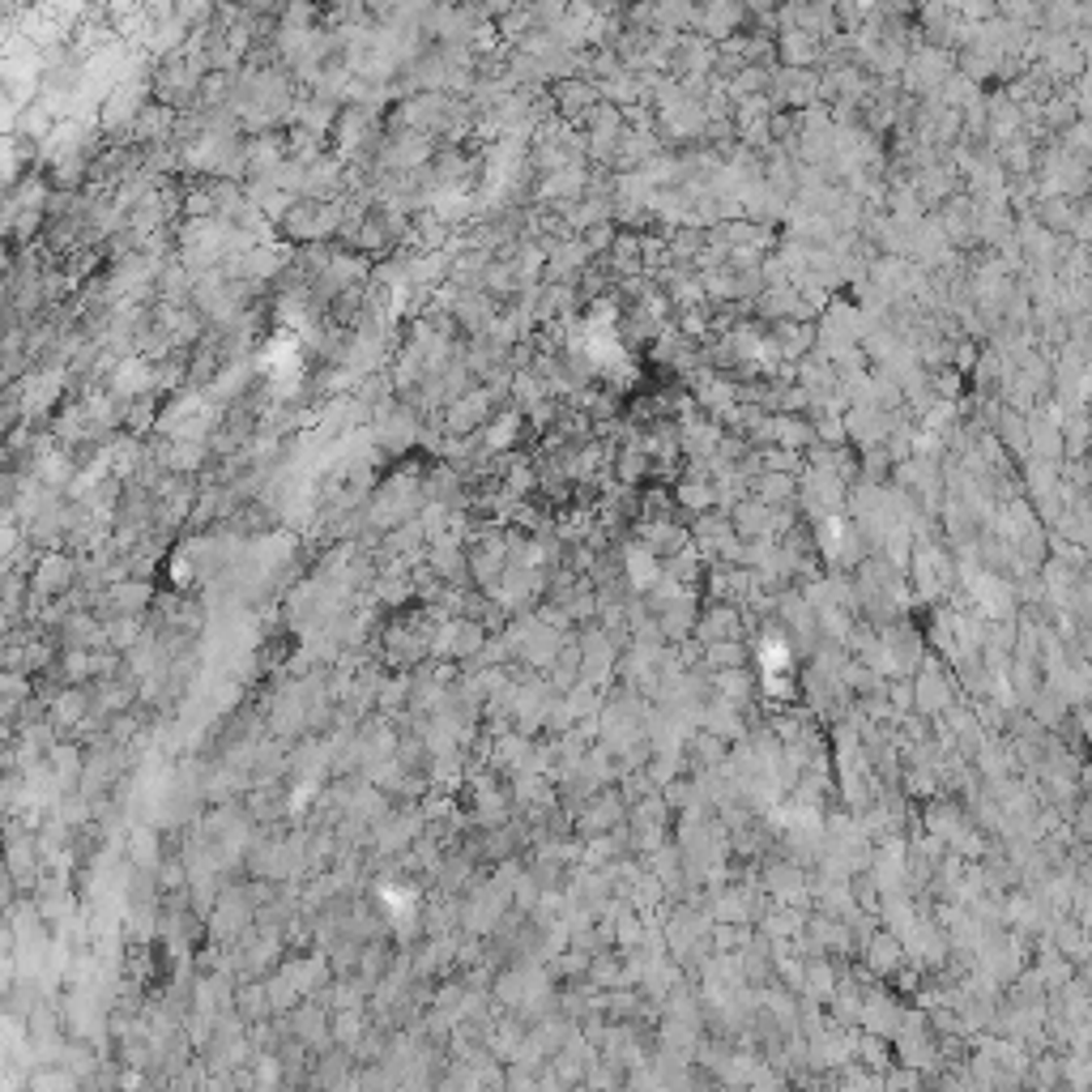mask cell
Segmentation results:
<instances>
[{
	"label": "cell",
	"instance_id": "6da1fadb",
	"mask_svg": "<svg viewBox=\"0 0 1092 1092\" xmlns=\"http://www.w3.org/2000/svg\"><path fill=\"white\" fill-rule=\"evenodd\" d=\"M73 577H77V568H73V559L69 555H61V551H43L39 559H35V568H31V593L35 597H65L69 589H73Z\"/></svg>",
	"mask_w": 1092,
	"mask_h": 1092
},
{
	"label": "cell",
	"instance_id": "7a4b0ae2",
	"mask_svg": "<svg viewBox=\"0 0 1092 1092\" xmlns=\"http://www.w3.org/2000/svg\"><path fill=\"white\" fill-rule=\"evenodd\" d=\"M81 717H90V696H85L81 687H65V692H56V700H51V726L56 730L77 726Z\"/></svg>",
	"mask_w": 1092,
	"mask_h": 1092
},
{
	"label": "cell",
	"instance_id": "3957f363",
	"mask_svg": "<svg viewBox=\"0 0 1092 1092\" xmlns=\"http://www.w3.org/2000/svg\"><path fill=\"white\" fill-rule=\"evenodd\" d=\"M99 641H107L103 636V627L90 619V615H69V623H65V645L69 649H90V645H99Z\"/></svg>",
	"mask_w": 1092,
	"mask_h": 1092
},
{
	"label": "cell",
	"instance_id": "277c9868",
	"mask_svg": "<svg viewBox=\"0 0 1092 1092\" xmlns=\"http://www.w3.org/2000/svg\"><path fill=\"white\" fill-rule=\"evenodd\" d=\"M150 385V367L146 363H120V371H116V380H111V389L116 393H133V389H146Z\"/></svg>",
	"mask_w": 1092,
	"mask_h": 1092
},
{
	"label": "cell",
	"instance_id": "5b68a950",
	"mask_svg": "<svg viewBox=\"0 0 1092 1092\" xmlns=\"http://www.w3.org/2000/svg\"><path fill=\"white\" fill-rule=\"evenodd\" d=\"M111 602H116V607H141V602H146V589H141V585H116V589H111Z\"/></svg>",
	"mask_w": 1092,
	"mask_h": 1092
}]
</instances>
